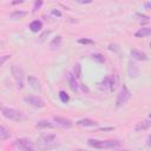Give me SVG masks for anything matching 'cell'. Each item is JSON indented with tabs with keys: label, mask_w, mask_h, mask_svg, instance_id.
<instances>
[{
	"label": "cell",
	"mask_w": 151,
	"mask_h": 151,
	"mask_svg": "<svg viewBox=\"0 0 151 151\" xmlns=\"http://www.w3.org/2000/svg\"><path fill=\"white\" fill-rule=\"evenodd\" d=\"M127 72H129V76L131 78H136L138 76V73H139V70H138V67H137V65L134 63L130 61L129 66H127Z\"/></svg>",
	"instance_id": "cell-13"
},
{
	"label": "cell",
	"mask_w": 151,
	"mask_h": 151,
	"mask_svg": "<svg viewBox=\"0 0 151 151\" xmlns=\"http://www.w3.org/2000/svg\"><path fill=\"white\" fill-rule=\"evenodd\" d=\"M26 15H27V12H26V11L15 9V11H13V12L9 14V18L17 20V19H21V18H24V17H26Z\"/></svg>",
	"instance_id": "cell-17"
},
{
	"label": "cell",
	"mask_w": 151,
	"mask_h": 151,
	"mask_svg": "<svg viewBox=\"0 0 151 151\" xmlns=\"http://www.w3.org/2000/svg\"><path fill=\"white\" fill-rule=\"evenodd\" d=\"M78 125L80 126H85V127H96L97 126V122L92 120V119H88V118H83V119H79L77 122Z\"/></svg>",
	"instance_id": "cell-12"
},
{
	"label": "cell",
	"mask_w": 151,
	"mask_h": 151,
	"mask_svg": "<svg viewBox=\"0 0 151 151\" xmlns=\"http://www.w3.org/2000/svg\"><path fill=\"white\" fill-rule=\"evenodd\" d=\"M52 14L53 15H57V17H61V13L58 9H52Z\"/></svg>",
	"instance_id": "cell-30"
},
{
	"label": "cell",
	"mask_w": 151,
	"mask_h": 151,
	"mask_svg": "<svg viewBox=\"0 0 151 151\" xmlns=\"http://www.w3.org/2000/svg\"><path fill=\"white\" fill-rule=\"evenodd\" d=\"M53 120L57 123V125L61 126L63 129H71L73 126L72 120L65 117H53Z\"/></svg>",
	"instance_id": "cell-9"
},
{
	"label": "cell",
	"mask_w": 151,
	"mask_h": 151,
	"mask_svg": "<svg viewBox=\"0 0 151 151\" xmlns=\"http://www.w3.org/2000/svg\"><path fill=\"white\" fill-rule=\"evenodd\" d=\"M22 2H24V1H22V0H20V1H13L12 4H13V5H15V4H22Z\"/></svg>",
	"instance_id": "cell-32"
},
{
	"label": "cell",
	"mask_w": 151,
	"mask_h": 151,
	"mask_svg": "<svg viewBox=\"0 0 151 151\" xmlns=\"http://www.w3.org/2000/svg\"><path fill=\"white\" fill-rule=\"evenodd\" d=\"M73 72H74L73 76H74L76 78H80V77H81V66H80V64H76V65H74Z\"/></svg>",
	"instance_id": "cell-22"
},
{
	"label": "cell",
	"mask_w": 151,
	"mask_h": 151,
	"mask_svg": "<svg viewBox=\"0 0 151 151\" xmlns=\"http://www.w3.org/2000/svg\"><path fill=\"white\" fill-rule=\"evenodd\" d=\"M12 74L14 77L17 87L19 90H22L25 86V77H24V71L20 66L18 65H12Z\"/></svg>",
	"instance_id": "cell-2"
},
{
	"label": "cell",
	"mask_w": 151,
	"mask_h": 151,
	"mask_svg": "<svg viewBox=\"0 0 151 151\" xmlns=\"http://www.w3.org/2000/svg\"><path fill=\"white\" fill-rule=\"evenodd\" d=\"M68 84H70V87H71V90L73 92H76L78 90V84H77L76 77L72 73H68Z\"/></svg>",
	"instance_id": "cell-19"
},
{
	"label": "cell",
	"mask_w": 151,
	"mask_h": 151,
	"mask_svg": "<svg viewBox=\"0 0 151 151\" xmlns=\"http://www.w3.org/2000/svg\"><path fill=\"white\" fill-rule=\"evenodd\" d=\"M24 101L29 104L33 107H37V109H41V107L45 106L44 100L40 97H37V96H27V97L24 98Z\"/></svg>",
	"instance_id": "cell-7"
},
{
	"label": "cell",
	"mask_w": 151,
	"mask_h": 151,
	"mask_svg": "<svg viewBox=\"0 0 151 151\" xmlns=\"http://www.w3.org/2000/svg\"><path fill=\"white\" fill-rule=\"evenodd\" d=\"M37 127H39V129H47V127H53V124L52 123H50L48 120H40V122H38L37 123Z\"/></svg>",
	"instance_id": "cell-21"
},
{
	"label": "cell",
	"mask_w": 151,
	"mask_h": 151,
	"mask_svg": "<svg viewBox=\"0 0 151 151\" xmlns=\"http://www.w3.org/2000/svg\"><path fill=\"white\" fill-rule=\"evenodd\" d=\"M87 144L91 147L94 149H112V147H117L119 146V142L118 140H98V139H88Z\"/></svg>",
	"instance_id": "cell-1"
},
{
	"label": "cell",
	"mask_w": 151,
	"mask_h": 151,
	"mask_svg": "<svg viewBox=\"0 0 151 151\" xmlns=\"http://www.w3.org/2000/svg\"><path fill=\"white\" fill-rule=\"evenodd\" d=\"M130 97H131V92L129 91V88H127L125 85H123L122 88H120V91H119V93H118V96H117L116 105H117L118 107L125 105V104L127 103V100L130 99Z\"/></svg>",
	"instance_id": "cell-5"
},
{
	"label": "cell",
	"mask_w": 151,
	"mask_h": 151,
	"mask_svg": "<svg viewBox=\"0 0 151 151\" xmlns=\"http://www.w3.org/2000/svg\"><path fill=\"white\" fill-rule=\"evenodd\" d=\"M14 145L15 147L22 150V151H31L33 150V143L29 140V139H26V138H19L14 142Z\"/></svg>",
	"instance_id": "cell-8"
},
{
	"label": "cell",
	"mask_w": 151,
	"mask_h": 151,
	"mask_svg": "<svg viewBox=\"0 0 151 151\" xmlns=\"http://www.w3.org/2000/svg\"><path fill=\"white\" fill-rule=\"evenodd\" d=\"M41 28H42V22H41L40 20H33V21L29 24V29H31L33 33L39 32Z\"/></svg>",
	"instance_id": "cell-16"
},
{
	"label": "cell",
	"mask_w": 151,
	"mask_h": 151,
	"mask_svg": "<svg viewBox=\"0 0 151 151\" xmlns=\"http://www.w3.org/2000/svg\"><path fill=\"white\" fill-rule=\"evenodd\" d=\"M1 112H2V116L6 117L7 119H11V120H15V122H19V120H22L24 119V114L15 110V109H11V107H1Z\"/></svg>",
	"instance_id": "cell-3"
},
{
	"label": "cell",
	"mask_w": 151,
	"mask_h": 151,
	"mask_svg": "<svg viewBox=\"0 0 151 151\" xmlns=\"http://www.w3.org/2000/svg\"><path fill=\"white\" fill-rule=\"evenodd\" d=\"M31 151H35V150H34V149H33V150H31Z\"/></svg>",
	"instance_id": "cell-33"
},
{
	"label": "cell",
	"mask_w": 151,
	"mask_h": 151,
	"mask_svg": "<svg viewBox=\"0 0 151 151\" xmlns=\"http://www.w3.org/2000/svg\"><path fill=\"white\" fill-rule=\"evenodd\" d=\"M50 33H51V31H46V32H44V33L40 35V41H44V40L46 39V37H47Z\"/></svg>",
	"instance_id": "cell-28"
},
{
	"label": "cell",
	"mask_w": 151,
	"mask_h": 151,
	"mask_svg": "<svg viewBox=\"0 0 151 151\" xmlns=\"http://www.w3.org/2000/svg\"><path fill=\"white\" fill-rule=\"evenodd\" d=\"M41 6H42V1H40V0H39V1H35L34 5H33V11H37V9L40 8Z\"/></svg>",
	"instance_id": "cell-26"
},
{
	"label": "cell",
	"mask_w": 151,
	"mask_h": 151,
	"mask_svg": "<svg viewBox=\"0 0 151 151\" xmlns=\"http://www.w3.org/2000/svg\"><path fill=\"white\" fill-rule=\"evenodd\" d=\"M27 81H28L29 86H31L34 91L41 92V85H40V81L38 80L37 77H34V76H28V77H27Z\"/></svg>",
	"instance_id": "cell-10"
},
{
	"label": "cell",
	"mask_w": 151,
	"mask_h": 151,
	"mask_svg": "<svg viewBox=\"0 0 151 151\" xmlns=\"http://www.w3.org/2000/svg\"><path fill=\"white\" fill-rule=\"evenodd\" d=\"M130 54H131V57H132L133 59H136V60H143V61H144V60L147 59L146 54H145L143 51H139V50H136V48L131 50Z\"/></svg>",
	"instance_id": "cell-11"
},
{
	"label": "cell",
	"mask_w": 151,
	"mask_h": 151,
	"mask_svg": "<svg viewBox=\"0 0 151 151\" xmlns=\"http://www.w3.org/2000/svg\"><path fill=\"white\" fill-rule=\"evenodd\" d=\"M92 59H93L94 61H97V63H100V64H103V63L105 61V58H104L100 53H96V54H93V55H92Z\"/></svg>",
	"instance_id": "cell-23"
},
{
	"label": "cell",
	"mask_w": 151,
	"mask_h": 151,
	"mask_svg": "<svg viewBox=\"0 0 151 151\" xmlns=\"http://www.w3.org/2000/svg\"><path fill=\"white\" fill-rule=\"evenodd\" d=\"M78 42H79V44H85V45H86V44H93V40H91V39H86V38H85V39L81 38V39L78 40Z\"/></svg>",
	"instance_id": "cell-25"
},
{
	"label": "cell",
	"mask_w": 151,
	"mask_h": 151,
	"mask_svg": "<svg viewBox=\"0 0 151 151\" xmlns=\"http://www.w3.org/2000/svg\"><path fill=\"white\" fill-rule=\"evenodd\" d=\"M55 134H42L40 138H39V147L40 149H51L53 146H55Z\"/></svg>",
	"instance_id": "cell-4"
},
{
	"label": "cell",
	"mask_w": 151,
	"mask_h": 151,
	"mask_svg": "<svg viewBox=\"0 0 151 151\" xmlns=\"http://www.w3.org/2000/svg\"><path fill=\"white\" fill-rule=\"evenodd\" d=\"M144 7H145L146 9L150 8V7H151V2H145V4H144Z\"/></svg>",
	"instance_id": "cell-31"
},
{
	"label": "cell",
	"mask_w": 151,
	"mask_h": 151,
	"mask_svg": "<svg viewBox=\"0 0 151 151\" xmlns=\"http://www.w3.org/2000/svg\"><path fill=\"white\" fill-rule=\"evenodd\" d=\"M61 41H63L61 37H60V35H57V37H55V38H53V39H52V41L50 42V48H52V50H55V48L60 47V45H61Z\"/></svg>",
	"instance_id": "cell-18"
},
{
	"label": "cell",
	"mask_w": 151,
	"mask_h": 151,
	"mask_svg": "<svg viewBox=\"0 0 151 151\" xmlns=\"http://www.w3.org/2000/svg\"><path fill=\"white\" fill-rule=\"evenodd\" d=\"M114 87H116V79L112 76H107L100 81V88L104 91L111 92L114 90Z\"/></svg>",
	"instance_id": "cell-6"
},
{
	"label": "cell",
	"mask_w": 151,
	"mask_h": 151,
	"mask_svg": "<svg viewBox=\"0 0 151 151\" xmlns=\"http://www.w3.org/2000/svg\"><path fill=\"white\" fill-rule=\"evenodd\" d=\"M59 98H60V100H61L63 103H67V101L70 100V97H68V94H67L65 91H60V92H59Z\"/></svg>",
	"instance_id": "cell-24"
},
{
	"label": "cell",
	"mask_w": 151,
	"mask_h": 151,
	"mask_svg": "<svg viewBox=\"0 0 151 151\" xmlns=\"http://www.w3.org/2000/svg\"><path fill=\"white\" fill-rule=\"evenodd\" d=\"M150 34H151V28H150V27L139 28V29L134 33V35H136L137 38H145V37H149Z\"/></svg>",
	"instance_id": "cell-15"
},
{
	"label": "cell",
	"mask_w": 151,
	"mask_h": 151,
	"mask_svg": "<svg viewBox=\"0 0 151 151\" xmlns=\"http://www.w3.org/2000/svg\"><path fill=\"white\" fill-rule=\"evenodd\" d=\"M11 137V133H9V131L5 127V126H2V125H0V140H5V139H8Z\"/></svg>",
	"instance_id": "cell-20"
},
{
	"label": "cell",
	"mask_w": 151,
	"mask_h": 151,
	"mask_svg": "<svg viewBox=\"0 0 151 151\" xmlns=\"http://www.w3.org/2000/svg\"><path fill=\"white\" fill-rule=\"evenodd\" d=\"M8 58H9V55H2V57H0V67L8 60Z\"/></svg>",
	"instance_id": "cell-27"
},
{
	"label": "cell",
	"mask_w": 151,
	"mask_h": 151,
	"mask_svg": "<svg viewBox=\"0 0 151 151\" xmlns=\"http://www.w3.org/2000/svg\"><path fill=\"white\" fill-rule=\"evenodd\" d=\"M109 50H110V51H118V50H119V47H118V45L110 44V45H109Z\"/></svg>",
	"instance_id": "cell-29"
},
{
	"label": "cell",
	"mask_w": 151,
	"mask_h": 151,
	"mask_svg": "<svg viewBox=\"0 0 151 151\" xmlns=\"http://www.w3.org/2000/svg\"><path fill=\"white\" fill-rule=\"evenodd\" d=\"M151 123H150V119H145V120H142L139 123H137L134 130L136 131H144V130H147L150 127Z\"/></svg>",
	"instance_id": "cell-14"
}]
</instances>
